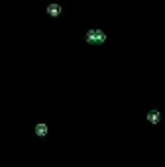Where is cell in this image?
<instances>
[{"label":"cell","instance_id":"6da1fadb","mask_svg":"<svg viewBox=\"0 0 165 167\" xmlns=\"http://www.w3.org/2000/svg\"><path fill=\"white\" fill-rule=\"evenodd\" d=\"M104 31H100V30H90L89 34H87V40H89V44H102L104 41Z\"/></svg>","mask_w":165,"mask_h":167},{"label":"cell","instance_id":"7a4b0ae2","mask_svg":"<svg viewBox=\"0 0 165 167\" xmlns=\"http://www.w3.org/2000/svg\"><path fill=\"white\" fill-rule=\"evenodd\" d=\"M147 120H150L151 124H157L159 120H161V114H159L157 110H150L147 112Z\"/></svg>","mask_w":165,"mask_h":167},{"label":"cell","instance_id":"3957f363","mask_svg":"<svg viewBox=\"0 0 165 167\" xmlns=\"http://www.w3.org/2000/svg\"><path fill=\"white\" fill-rule=\"evenodd\" d=\"M47 12H49L51 16H59V14H61V6H57V4H51V6L47 8Z\"/></svg>","mask_w":165,"mask_h":167},{"label":"cell","instance_id":"277c9868","mask_svg":"<svg viewBox=\"0 0 165 167\" xmlns=\"http://www.w3.org/2000/svg\"><path fill=\"white\" fill-rule=\"evenodd\" d=\"M35 134H38V136H45V134H47V126H45V124H38V126H35Z\"/></svg>","mask_w":165,"mask_h":167}]
</instances>
